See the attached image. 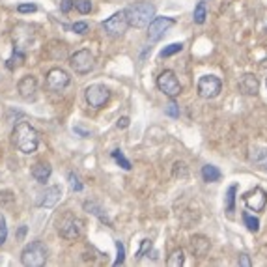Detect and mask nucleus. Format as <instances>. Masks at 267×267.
<instances>
[{
	"label": "nucleus",
	"mask_w": 267,
	"mask_h": 267,
	"mask_svg": "<svg viewBox=\"0 0 267 267\" xmlns=\"http://www.w3.org/2000/svg\"><path fill=\"white\" fill-rule=\"evenodd\" d=\"M11 140L19 152L23 154H34L40 146V137H38V131L34 129L28 121H19L13 133H11Z\"/></svg>",
	"instance_id": "nucleus-1"
},
{
	"label": "nucleus",
	"mask_w": 267,
	"mask_h": 267,
	"mask_svg": "<svg viewBox=\"0 0 267 267\" xmlns=\"http://www.w3.org/2000/svg\"><path fill=\"white\" fill-rule=\"evenodd\" d=\"M125 15H127L129 26L144 28L155 17V6L152 2H133L125 8Z\"/></svg>",
	"instance_id": "nucleus-2"
},
{
	"label": "nucleus",
	"mask_w": 267,
	"mask_h": 267,
	"mask_svg": "<svg viewBox=\"0 0 267 267\" xmlns=\"http://www.w3.org/2000/svg\"><path fill=\"white\" fill-rule=\"evenodd\" d=\"M47 262V249L41 241L28 243L21 252V264L24 267H41Z\"/></svg>",
	"instance_id": "nucleus-3"
},
{
	"label": "nucleus",
	"mask_w": 267,
	"mask_h": 267,
	"mask_svg": "<svg viewBox=\"0 0 267 267\" xmlns=\"http://www.w3.org/2000/svg\"><path fill=\"white\" fill-rule=\"evenodd\" d=\"M58 234L62 235L67 241H73L82 234V222L81 218H77L71 213H65L58 220Z\"/></svg>",
	"instance_id": "nucleus-4"
},
{
	"label": "nucleus",
	"mask_w": 267,
	"mask_h": 267,
	"mask_svg": "<svg viewBox=\"0 0 267 267\" xmlns=\"http://www.w3.org/2000/svg\"><path fill=\"white\" fill-rule=\"evenodd\" d=\"M69 65H71V69L75 73H79V75H86L94 69V65H96V56L90 53L88 49H81V51H77L75 54L69 56Z\"/></svg>",
	"instance_id": "nucleus-5"
},
{
	"label": "nucleus",
	"mask_w": 267,
	"mask_h": 267,
	"mask_svg": "<svg viewBox=\"0 0 267 267\" xmlns=\"http://www.w3.org/2000/svg\"><path fill=\"white\" fill-rule=\"evenodd\" d=\"M157 88L161 90L164 96H168L170 99H174V97H178L181 94V84H179L178 77L170 69H164L157 77Z\"/></svg>",
	"instance_id": "nucleus-6"
},
{
	"label": "nucleus",
	"mask_w": 267,
	"mask_h": 267,
	"mask_svg": "<svg viewBox=\"0 0 267 267\" xmlns=\"http://www.w3.org/2000/svg\"><path fill=\"white\" fill-rule=\"evenodd\" d=\"M103 28L108 36L112 38H118V36H123L125 30L129 28V21H127V15H125V9L121 11H116L114 15H110L107 21H103Z\"/></svg>",
	"instance_id": "nucleus-7"
},
{
	"label": "nucleus",
	"mask_w": 267,
	"mask_h": 267,
	"mask_svg": "<svg viewBox=\"0 0 267 267\" xmlns=\"http://www.w3.org/2000/svg\"><path fill=\"white\" fill-rule=\"evenodd\" d=\"M174 24H176V19H172V17H154L148 24V40H150V43H155V41L161 40L164 32Z\"/></svg>",
	"instance_id": "nucleus-8"
},
{
	"label": "nucleus",
	"mask_w": 267,
	"mask_h": 267,
	"mask_svg": "<svg viewBox=\"0 0 267 267\" xmlns=\"http://www.w3.org/2000/svg\"><path fill=\"white\" fill-rule=\"evenodd\" d=\"M222 90V82L215 75H204L198 81V96L204 99H215Z\"/></svg>",
	"instance_id": "nucleus-9"
},
{
	"label": "nucleus",
	"mask_w": 267,
	"mask_h": 267,
	"mask_svg": "<svg viewBox=\"0 0 267 267\" xmlns=\"http://www.w3.org/2000/svg\"><path fill=\"white\" fill-rule=\"evenodd\" d=\"M84 97H86V101H88L90 107H94V108H101V107L108 101L110 92H108V88L103 86V84H92V86L86 88Z\"/></svg>",
	"instance_id": "nucleus-10"
},
{
	"label": "nucleus",
	"mask_w": 267,
	"mask_h": 267,
	"mask_svg": "<svg viewBox=\"0 0 267 267\" xmlns=\"http://www.w3.org/2000/svg\"><path fill=\"white\" fill-rule=\"evenodd\" d=\"M71 82V77L60 69V67H54L47 73V88L53 90V92H64Z\"/></svg>",
	"instance_id": "nucleus-11"
},
{
	"label": "nucleus",
	"mask_w": 267,
	"mask_h": 267,
	"mask_svg": "<svg viewBox=\"0 0 267 267\" xmlns=\"http://www.w3.org/2000/svg\"><path fill=\"white\" fill-rule=\"evenodd\" d=\"M243 200H245V206L252 211H264L267 204V193L262 189V187H254L252 191L243 196Z\"/></svg>",
	"instance_id": "nucleus-12"
},
{
	"label": "nucleus",
	"mask_w": 267,
	"mask_h": 267,
	"mask_svg": "<svg viewBox=\"0 0 267 267\" xmlns=\"http://www.w3.org/2000/svg\"><path fill=\"white\" fill-rule=\"evenodd\" d=\"M17 90H19V96L23 97V99H32L36 96V92H38V81H36V77L34 75H24L23 79L19 81V84H17Z\"/></svg>",
	"instance_id": "nucleus-13"
},
{
	"label": "nucleus",
	"mask_w": 267,
	"mask_h": 267,
	"mask_svg": "<svg viewBox=\"0 0 267 267\" xmlns=\"http://www.w3.org/2000/svg\"><path fill=\"white\" fill-rule=\"evenodd\" d=\"M43 198H41L38 206L40 208H54L58 202H60V198H62V187L60 185H53L45 189V193L41 194Z\"/></svg>",
	"instance_id": "nucleus-14"
},
{
	"label": "nucleus",
	"mask_w": 267,
	"mask_h": 267,
	"mask_svg": "<svg viewBox=\"0 0 267 267\" xmlns=\"http://www.w3.org/2000/svg\"><path fill=\"white\" fill-rule=\"evenodd\" d=\"M237 88H239V92L245 94V96H256V94H258V90H260V82L252 73H247V75H243L241 77V81H239V84H237Z\"/></svg>",
	"instance_id": "nucleus-15"
},
{
	"label": "nucleus",
	"mask_w": 267,
	"mask_h": 267,
	"mask_svg": "<svg viewBox=\"0 0 267 267\" xmlns=\"http://www.w3.org/2000/svg\"><path fill=\"white\" fill-rule=\"evenodd\" d=\"M211 249V243L208 237H204V235H193L191 237V251L196 258H204Z\"/></svg>",
	"instance_id": "nucleus-16"
},
{
	"label": "nucleus",
	"mask_w": 267,
	"mask_h": 267,
	"mask_svg": "<svg viewBox=\"0 0 267 267\" xmlns=\"http://www.w3.org/2000/svg\"><path fill=\"white\" fill-rule=\"evenodd\" d=\"M51 174H53V168H51L49 162H36L32 166V178L38 183H47Z\"/></svg>",
	"instance_id": "nucleus-17"
},
{
	"label": "nucleus",
	"mask_w": 267,
	"mask_h": 267,
	"mask_svg": "<svg viewBox=\"0 0 267 267\" xmlns=\"http://www.w3.org/2000/svg\"><path fill=\"white\" fill-rule=\"evenodd\" d=\"M84 210L88 211V213H92V215L99 217L101 222H107V224L110 226V218H108V215H107V211H103L101 206H97L96 202H84Z\"/></svg>",
	"instance_id": "nucleus-18"
},
{
	"label": "nucleus",
	"mask_w": 267,
	"mask_h": 267,
	"mask_svg": "<svg viewBox=\"0 0 267 267\" xmlns=\"http://www.w3.org/2000/svg\"><path fill=\"white\" fill-rule=\"evenodd\" d=\"M24 60H26V54H24L21 49L15 47L13 54H11V56H9L8 60H6V67L13 71V69H17V67H21V65L24 64Z\"/></svg>",
	"instance_id": "nucleus-19"
},
{
	"label": "nucleus",
	"mask_w": 267,
	"mask_h": 267,
	"mask_svg": "<svg viewBox=\"0 0 267 267\" xmlns=\"http://www.w3.org/2000/svg\"><path fill=\"white\" fill-rule=\"evenodd\" d=\"M202 178L204 181H208V183H215L218 179L222 178V174H220V170L217 166H213V164H206L202 166Z\"/></svg>",
	"instance_id": "nucleus-20"
},
{
	"label": "nucleus",
	"mask_w": 267,
	"mask_h": 267,
	"mask_svg": "<svg viewBox=\"0 0 267 267\" xmlns=\"http://www.w3.org/2000/svg\"><path fill=\"white\" fill-rule=\"evenodd\" d=\"M183 264H185V256H183L181 249H176L168 256V260H166V266L168 267H183Z\"/></svg>",
	"instance_id": "nucleus-21"
},
{
	"label": "nucleus",
	"mask_w": 267,
	"mask_h": 267,
	"mask_svg": "<svg viewBox=\"0 0 267 267\" xmlns=\"http://www.w3.org/2000/svg\"><path fill=\"white\" fill-rule=\"evenodd\" d=\"M206 17H208V13H206V4H204V2H198L196 8H194V13H193L194 23L204 24L206 23Z\"/></svg>",
	"instance_id": "nucleus-22"
},
{
	"label": "nucleus",
	"mask_w": 267,
	"mask_h": 267,
	"mask_svg": "<svg viewBox=\"0 0 267 267\" xmlns=\"http://www.w3.org/2000/svg\"><path fill=\"white\" fill-rule=\"evenodd\" d=\"M235 193H237V185H230L226 193V211L232 213L235 210Z\"/></svg>",
	"instance_id": "nucleus-23"
},
{
	"label": "nucleus",
	"mask_w": 267,
	"mask_h": 267,
	"mask_svg": "<svg viewBox=\"0 0 267 267\" xmlns=\"http://www.w3.org/2000/svg\"><path fill=\"white\" fill-rule=\"evenodd\" d=\"M243 222L251 232H258L260 230V220L256 217H252L251 213H243Z\"/></svg>",
	"instance_id": "nucleus-24"
},
{
	"label": "nucleus",
	"mask_w": 267,
	"mask_h": 267,
	"mask_svg": "<svg viewBox=\"0 0 267 267\" xmlns=\"http://www.w3.org/2000/svg\"><path fill=\"white\" fill-rule=\"evenodd\" d=\"M112 159L118 162V164H120L123 170H131V162L125 159V155L121 154V150H114V152H112Z\"/></svg>",
	"instance_id": "nucleus-25"
},
{
	"label": "nucleus",
	"mask_w": 267,
	"mask_h": 267,
	"mask_svg": "<svg viewBox=\"0 0 267 267\" xmlns=\"http://www.w3.org/2000/svg\"><path fill=\"white\" fill-rule=\"evenodd\" d=\"M73 6H75V9H77L79 13H82V15H86V13L92 11V2H90V0H75Z\"/></svg>",
	"instance_id": "nucleus-26"
},
{
	"label": "nucleus",
	"mask_w": 267,
	"mask_h": 267,
	"mask_svg": "<svg viewBox=\"0 0 267 267\" xmlns=\"http://www.w3.org/2000/svg\"><path fill=\"white\" fill-rule=\"evenodd\" d=\"M181 49H183L181 43H172V45H168V47H164L161 51V58H168L172 54H176V53H181Z\"/></svg>",
	"instance_id": "nucleus-27"
},
{
	"label": "nucleus",
	"mask_w": 267,
	"mask_h": 267,
	"mask_svg": "<svg viewBox=\"0 0 267 267\" xmlns=\"http://www.w3.org/2000/svg\"><path fill=\"white\" fill-rule=\"evenodd\" d=\"M67 179H69V185H71L73 191L81 193V191H82V183H81V179H79V176H77L75 172H69V176H67Z\"/></svg>",
	"instance_id": "nucleus-28"
},
{
	"label": "nucleus",
	"mask_w": 267,
	"mask_h": 267,
	"mask_svg": "<svg viewBox=\"0 0 267 267\" xmlns=\"http://www.w3.org/2000/svg\"><path fill=\"white\" fill-rule=\"evenodd\" d=\"M116 249H118V258L114 262V266H123V262H125V247H123V243L121 241H116Z\"/></svg>",
	"instance_id": "nucleus-29"
},
{
	"label": "nucleus",
	"mask_w": 267,
	"mask_h": 267,
	"mask_svg": "<svg viewBox=\"0 0 267 267\" xmlns=\"http://www.w3.org/2000/svg\"><path fill=\"white\" fill-rule=\"evenodd\" d=\"M6 237H8V228H6V218L0 213V245L6 243Z\"/></svg>",
	"instance_id": "nucleus-30"
},
{
	"label": "nucleus",
	"mask_w": 267,
	"mask_h": 267,
	"mask_svg": "<svg viewBox=\"0 0 267 267\" xmlns=\"http://www.w3.org/2000/svg\"><path fill=\"white\" fill-rule=\"evenodd\" d=\"M152 247H154V245H152V241H150V239H144V241H142V245H140V251L137 252V258H138V260L144 258L146 252L152 251Z\"/></svg>",
	"instance_id": "nucleus-31"
},
{
	"label": "nucleus",
	"mask_w": 267,
	"mask_h": 267,
	"mask_svg": "<svg viewBox=\"0 0 267 267\" xmlns=\"http://www.w3.org/2000/svg\"><path fill=\"white\" fill-rule=\"evenodd\" d=\"M17 11L19 13H34V11H38V6L36 4H19Z\"/></svg>",
	"instance_id": "nucleus-32"
},
{
	"label": "nucleus",
	"mask_w": 267,
	"mask_h": 267,
	"mask_svg": "<svg viewBox=\"0 0 267 267\" xmlns=\"http://www.w3.org/2000/svg\"><path fill=\"white\" fill-rule=\"evenodd\" d=\"M71 30L75 34H86L90 30V26H88V23H75V24H71Z\"/></svg>",
	"instance_id": "nucleus-33"
},
{
	"label": "nucleus",
	"mask_w": 267,
	"mask_h": 267,
	"mask_svg": "<svg viewBox=\"0 0 267 267\" xmlns=\"http://www.w3.org/2000/svg\"><path fill=\"white\" fill-rule=\"evenodd\" d=\"M166 114L172 116V118H179V107L174 101H170L168 105H166Z\"/></svg>",
	"instance_id": "nucleus-34"
},
{
	"label": "nucleus",
	"mask_w": 267,
	"mask_h": 267,
	"mask_svg": "<svg viewBox=\"0 0 267 267\" xmlns=\"http://www.w3.org/2000/svg\"><path fill=\"white\" fill-rule=\"evenodd\" d=\"M71 8H73V0H62V2H60V11H62V13H69Z\"/></svg>",
	"instance_id": "nucleus-35"
},
{
	"label": "nucleus",
	"mask_w": 267,
	"mask_h": 267,
	"mask_svg": "<svg viewBox=\"0 0 267 267\" xmlns=\"http://www.w3.org/2000/svg\"><path fill=\"white\" fill-rule=\"evenodd\" d=\"M237 264H239V266H243V267H251L252 266L249 254H241V256H239V260H237Z\"/></svg>",
	"instance_id": "nucleus-36"
},
{
	"label": "nucleus",
	"mask_w": 267,
	"mask_h": 267,
	"mask_svg": "<svg viewBox=\"0 0 267 267\" xmlns=\"http://www.w3.org/2000/svg\"><path fill=\"white\" fill-rule=\"evenodd\" d=\"M116 125H118V129H125V127H129V118H127V116H123V118L118 120Z\"/></svg>",
	"instance_id": "nucleus-37"
},
{
	"label": "nucleus",
	"mask_w": 267,
	"mask_h": 267,
	"mask_svg": "<svg viewBox=\"0 0 267 267\" xmlns=\"http://www.w3.org/2000/svg\"><path fill=\"white\" fill-rule=\"evenodd\" d=\"M75 133H79L81 137H90V133H88V131L81 129V127H75Z\"/></svg>",
	"instance_id": "nucleus-38"
},
{
	"label": "nucleus",
	"mask_w": 267,
	"mask_h": 267,
	"mask_svg": "<svg viewBox=\"0 0 267 267\" xmlns=\"http://www.w3.org/2000/svg\"><path fill=\"white\" fill-rule=\"evenodd\" d=\"M24 234H26V228H21V230H19V239H23V237H24Z\"/></svg>",
	"instance_id": "nucleus-39"
},
{
	"label": "nucleus",
	"mask_w": 267,
	"mask_h": 267,
	"mask_svg": "<svg viewBox=\"0 0 267 267\" xmlns=\"http://www.w3.org/2000/svg\"><path fill=\"white\" fill-rule=\"evenodd\" d=\"M266 86H267V79H266Z\"/></svg>",
	"instance_id": "nucleus-40"
}]
</instances>
